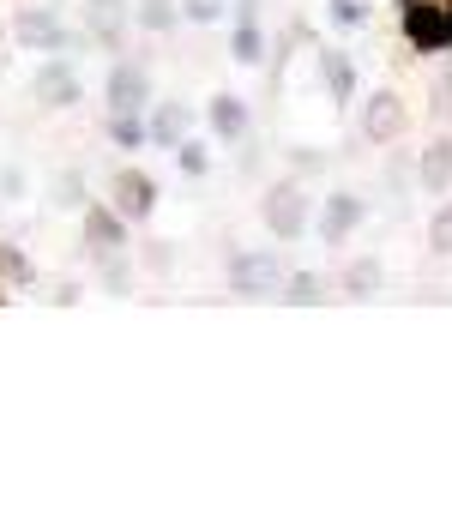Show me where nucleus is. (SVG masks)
<instances>
[{"mask_svg": "<svg viewBox=\"0 0 452 512\" xmlns=\"http://www.w3.org/2000/svg\"><path fill=\"white\" fill-rule=\"evenodd\" d=\"M260 223H266L278 241H302V229L314 223V199H308V187H302L296 175L272 181V187L260 193Z\"/></svg>", "mask_w": 452, "mask_h": 512, "instance_id": "nucleus-1", "label": "nucleus"}, {"mask_svg": "<svg viewBox=\"0 0 452 512\" xmlns=\"http://www.w3.org/2000/svg\"><path fill=\"white\" fill-rule=\"evenodd\" d=\"M398 25H404V43H410L416 55L452 49V25H446V7H440V0H410V7H398Z\"/></svg>", "mask_w": 452, "mask_h": 512, "instance_id": "nucleus-2", "label": "nucleus"}, {"mask_svg": "<svg viewBox=\"0 0 452 512\" xmlns=\"http://www.w3.org/2000/svg\"><path fill=\"white\" fill-rule=\"evenodd\" d=\"M7 37H13L19 49H37V55H61V49H67V25H61L55 7H25V13H13Z\"/></svg>", "mask_w": 452, "mask_h": 512, "instance_id": "nucleus-3", "label": "nucleus"}, {"mask_svg": "<svg viewBox=\"0 0 452 512\" xmlns=\"http://www.w3.org/2000/svg\"><path fill=\"white\" fill-rule=\"evenodd\" d=\"M284 260L278 253H230V290L236 296H278L284 284Z\"/></svg>", "mask_w": 452, "mask_h": 512, "instance_id": "nucleus-4", "label": "nucleus"}, {"mask_svg": "<svg viewBox=\"0 0 452 512\" xmlns=\"http://www.w3.org/2000/svg\"><path fill=\"white\" fill-rule=\"evenodd\" d=\"M109 205H115L127 223H145V217L157 211V175H145V169H121V175L109 181Z\"/></svg>", "mask_w": 452, "mask_h": 512, "instance_id": "nucleus-5", "label": "nucleus"}, {"mask_svg": "<svg viewBox=\"0 0 452 512\" xmlns=\"http://www.w3.org/2000/svg\"><path fill=\"white\" fill-rule=\"evenodd\" d=\"M404 127H410V109H404V97H398V91H374V97L362 103V139L392 145Z\"/></svg>", "mask_w": 452, "mask_h": 512, "instance_id": "nucleus-6", "label": "nucleus"}, {"mask_svg": "<svg viewBox=\"0 0 452 512\" xmlns=\"http://www.w3.org/2000/svg\"><path fill=\"white\" fill-rule=\"evenodd\" d=\"M362 217H368V205H362L356 193H332V199L314 211V229H320V241H326V247H344V241L362 229Z\"/></svg>", "mask_w": 452, "mask_h": 512, "instance_id": "nucleus-7", "label": "nucleus"}, {"mask_svg": "<svg viewBox=\"0 0 452 512\" xmlns=\"http://www.w3.org/2000/svg\"><path fill=\"white\" fill-rule=\"evenodd\" d=\"M31 91H37V103H43V109H73L85 85H79L73 61H61V55H55V61H43V67H37V85H31Z\"/></svg>", "mask_w": 452, "mask_h": 512, "instance_id": "nucleus-8", "label": "nucleus"}, {"mask_svg": "<svg viewBox=\"0 0 452 512\" xmlns=\"http://www.w3.org/2000/svg\"><path fill=\"white\" fill-rule=\"evenodd\" d=\"M145 103H151V79H145V67L121 61V67L103 79V109L115 115V109H145Z\"/></svg>", "mask_w": 452, "mask_h": 512, "instance_id": "nucleus-9", "label": "nucleus"}, {"mask_svg": "<svg viewBox=\"0 0 452 512\" xmlns=\"http://www.w3.org/2000/svg\"><path fill=\"white\" fill-rule=\"evenodd\" d=\"M85 31L97 49H121L127 43V0H85Z\"/></svg>", "mask_w": 452, "mask_h": 512, "instance_id": "nucleus-10", "label": "nucleus"}, {"mask_svg": "<svg viewBox=\"0 0 452 512\" xmlns=\"http://www.w3.org/2000/svg\"><path fill=\"white\" fill-rule=\"evenodd\" d=\"M187 127H193V109L187 103H157L151 115H145V145H157V151H175L181 139H187Z\"/></svg>", "mask_w": 452, "mask_h": 512, "instance_id": "nucleus-11", "label": "nucleus"}, {"mask_svg": "<svg viewBox=\"0 0 452 512\" xmlns=\"http://www.w3.org/2000/svg\"><path fill=\"white\" fill-rule=\"evenodd\" d=\"M230 55L242 67H260L266 61V31H260V0H242L236 7V37H230Z\"/></svg>", "mask_w": 452, "mask_h": 512, "instance_id": "nucleus-12", "label": "nucleus"}, {"mask_svg": "<svg viewBox=\"0 0 452 512\" xmlns=\"http://www.w3.org/2000/svg\"><path fill=\"white\" fill-rule=\"evenodd\" d=\"M79 211H85V247H91V253H97V247H127V217H121L115 205L85 199Z\"/></svg>", "mask_w": 452, "mask_h": 512, "instance_id": "nucleus-13", "label": "nucleus"}, {"mask_svg": "<svg viewBox=\"0 0 452 512\" xmlns=\"http://www.w3.org/2000/svg\"><path fill=\"white\" fill-rule=\"evenodd\" d=\"M248 127H254V109H248L236 91H217V97H211V133H217V139L242 145V139H248Z\"/></svg>", "mask_w": 452, "mask_h": 512, "instance_id": "nucleus-14", "label": "nucleus"}, {"mask_svg": "<svg viewBox=\"0 0 452 512\" xmlns=\"http://www.w3.org/2000/svg\"><path fill=\"white\" fill-rule=\"evenodd\" d=\"M320 79H326V97L338 109H350V97H356V61L344 49H320Z\"/></svg>", "mask_w": 452, "mask_h": 512, "instance_id": "nucleus-15", "label": "nucleus"}, {"mask_svg": "<svg viewBox=\"0 0 452 512\" xmlns=\"http://www.w3.org/2000/svg\"><path fill=\"white\" fill-rule=\"evenodd\" d=\"M416 187L428 193H446L452 187V139H428L422 157H416Z\"/></svg>", "mask_w": 452, "mask_h": 512, "instance_id": "nucleus-16", "label": "nucleus"}, {"mask_svg": "<svg viewBox=\"0 0 452 512\" xmlns=\"http://www.w3.org/2000/svg\"><path fill=\"white\" fill-rule=\"evenodd\" d=\"M380 290H386V266L374 260V253H362V260L344 266V296L362 302V296H380Z\"/></svg>", "mask_w": 452, "mask_h": 512, "instance_id": "nucleus-17", "label": "nucleus"}, {"mask_svg": "<svg viewBox=\"0 0 452 512\" xmlns=\"http://www.w3.org/2000/svg\"><path fill=\"white\" fill-rule=\"evenodd\" d=\"M133 19L151 37H175L181 31V7H175V0H133Z\"/></svg>", "mask_w": 452, "mask_h": 512, "instance_id": "nucleus-18", "label": "nucleus"}, {"mask_svg": "<svg viewBox=\"0 0 452 512\" xmlns=\"http://www.w3.org/2000/svg\"><path fill=\"white\" fill-rule=\"evenodd\" d=\"M91 260H97V278H103L109 296H127V290H133V266H127V253H121V247H97Z\"/></svg>", "mask_w": 452, "mask_h": 512, "instance_id": "nucleus-19", "label": "nucleus"}, {"mask_svg": "<svg viewBox=\"0 0 452 512\" xmlns=\"http://www.w3.org/2000/svg\"><path fill=\"white\" fill-rule=\"evenodd\" d=\"M0 284H13V290H31V284H37L31 253H25V247H13V241H0Z\"/></svg>", "mask_w": 452, "mask_h": 512, "instance_id": "nucleus-20", "label": "nucleus"}, {"mask_svg": "<svg viewBox=\"0 0 452 512\" xmlns=\"http://www.w3.org/2000/svg\"><path fill=\"white\" fill-rule=\"evenodd\" d=\"M109 139H115L121 151H139V145H145V109H115V115H109Z\"/></svg>", "mask_w": 452, "mask_h": 512, "instance_id": "nucleus-21", "label": "nucleus"}, {"mask_svg": "<svg viewBox=\"0 0 452 512\" xmlns=\"http://www.w3.org/2000/svg\"><path fill=\"white\" fill-rule=\"evenodd\" d=\"M175 163H181V175H187V181L211 175V151H205V139H181V145H175Z\"/></svg>", "mask_w": 452, "mask_h": 512, "instance_id": "nucleus-22", "label": "nucleus"}, {"mask_svg": "<svg viewBox=\"0 0 452 512\" xmlns=\"http://www.w3.org/2000/svg\"><path fill=\"white\" fill-rule=\"evenodd\" d=\"M278 296H284V302H320L326 290H320V278H314V272H284Z\"/></svg>", "mask_w": 452, "mask_h": 512, "instance_id": "nucleus-23", "label": "nucleus"}, {"mask_svg": "<svg viewBox=\"0 0 452 512\" xmlns=\"http://www.w3.org/2000/svg\"><path fill=\"white\" fill-rule=\"evenodd\" d=\"M223 13H230V0H181V19L187 25H217Z\"/></svg>", "mask_w": 452, "mask_h": 512, "instance_id": "nucleus-24", "label": "nucleus"}, {"mask_svg": "<svg viewBox=\"0 0 452 512\" xmlns=\"http://www.w3.org/2000/svg\"><path fill=\"white\" fill-rule=\"evenodd\" d=\"M362 25H368L362 0H332V31H362Z\"/></svg>", "mask_w": 452, "mask_h": 512, "instance_id": "nucleus-25", "label": "nucleus"}, {"mask_svg": "<svg viewBox=\"0 0 452 512\" xmlns=\"http://www.w3.org/2000/svg\"><path fill=\"white\" fill-rule=\"evenodd\" d=\"M55 205H85V175L79 169H61L55 175Z\"/></svg>", "mask_w": 452, "mask_h": 512, "instance_id": "nucleus-26", "label": "nucleus"}, {"mask_svg": "<svg viewBox=\"0 0 452 512\" xmlns=\"http://www.w3.org/2000/svg\"><path fill=\"white\" fill-rule=\"evenodd\" d=\"M428 247H434V253H452V205H440V211L428 217Z\"/></svg>", "mask_w": 452, "mask_h": 512, "instance_id": "nucleus-27", "label": "nucleus"}, {"mask_svg": "<svg viewBox=\"0 0 452 512\" xmlns=\"http://www.w3.org/2000/svg\"><path fill=\"white\" fill-rule=\"evenodd\" d=\"M169 266H175V247H169V241H151V247H145V272H157V278H163Z\"/></svg>", "mask_w": 452, "mask_h": 512, "instance_id": "nucleus-28", "label": "nucleus"}, {"mask_svg": "<svg viewBox=\"0 0 452 512\" xmlns=\"http://www.w3.org/2000/svg\"><path fill=\"white\" fill-rule=\"evenodd\" d=\"M25 193V169H0V199H19Z\"/></svg>", "mask_w": 452, "mask_h": 512, "instance_id": "nucleus-29", "label": "nucleus"}, {"mask_svg": "<svg viewBox=\"0 0 452 512\" xmlns=\"http://www.w3.org/2000/svg\"><path fill=\"white\" fill-rule=\"evenodd\" d=\"M290 163H296V175H302V169H326V157H320V151H290Z\"/></svg>", "mask_w": 452, "mask_h": 512, "instance_id": "nucleus-30", "label": "nucleus"}, {"mask_svg": "<svg viewBox=\"0 0 452 512\" xmlns=\"http://www.w3.org/2000/svg\"><path fill=\"white\" fill-rule=\"evenodd\" d=\"M440 7H446V25H452V0H440Z\"/></svg>", "mask_w": 452, "mask_h": 512, "instance_id": "nucleus-31", "label": "nucleus"}, {"mask_svg": "<svg viewBox=\"0 0 452 512\" xmlns=\"http://www.w3.org/2000/svg\"><path fill=\"white\" fill-rule=\"evenodd\" d=\"M392 7H410V0H392Z\"/></svg>", "mask_w": 452, "mask_h": 512, "instance_id": "nucleus-32", "label": "nucleus"}, {"mask_svg": "<svg viewBox=\"0 0 452 512\" xmlns=\"http://www.w3.org/2000/svg\"><path fill=\"white\" fill-rule=\"evenodd\" d=\"M0 302H7V290H0Z\"/></svg>", "mask_w": 452, "mask_h": 512, "instance_id": "nucleus-33", "label": "nucleus"}]
</instances>
